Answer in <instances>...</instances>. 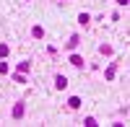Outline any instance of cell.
<instances>
[{"label": "cell", "instance_id": "obj_1", "mask_svg": "<svg viewBox=\"0 0 130 127\" xmlns=\"http://www.w3.org/2000/svg\"><path fill=\"white\" fill-rule=\"evenodd\" d=\"M68 104H70V107H73V109H78V107H81V99H75V96H73V99H70Z\"/></svg>", "mask_w": 130, "mask_h": 127}, {"label": "cell", "instance_id": "obj_2", "mask_svg": "<svg viewBox=\"0 0 130 127\" xmlns=\"http://www.w3.org/2000/svg\"><path fill=\"white\" fill-rule=\"evenodd\" d=\"M55 86H57V88H65V78H62V75H57V80H55Z\"/></svg>", "mask_w": 130, "mask_h": 127}, {"label": "cell", "instance_id": "obj_3", "mask_svg": "<svg viewBox=\"0 0 130 127\" xmlns=\"http://www.w3.org/2000/svg\"><path fill=\"white\" fill-rule=\"evenodd\" d=\"M21 114H24V107H21V104H18V107L13 109V117H21Z\"/></svg>", "mask_w": 130, "mask_h": 127}]
</instances>
